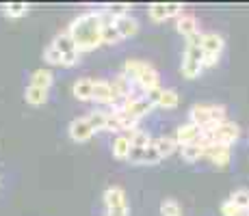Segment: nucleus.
Segmentation results:
<instances>
[{"label":"nucleus","mask_w":249,"mask_h":216,"mask_svg":"<svg viewBox=\"0 0 249 216\" xmlns=\"http://www.w3.org/2000/svg\"><path fill=\"white\" fill-rule=\"evenodd\" d=\"M87 121H89V126L93 128V132L107 130V113H104V110H91L87 115Z\"/></svg>","instance_id":"26"},{"label":"nucleus","mask_w":249,"mask_h":216,"mask_svg":"<svg viewBox=\"0 0 249 216\" xmlns=\"http://www.w3.org/2000/svg\"><path fill=\"white\" fill-rule=\"evenodd\" d=\"M152 145L156 147V151L160 153V158H169L171 153H174L180 147L178 141H176V138H171V136H159V138H154V141H152Z\"/></svg>","instance_id":"17"},{"label":"nucleus","mask_w":249,"mask_h":216,"mask_svg":"<svg viewBox=\"0 0 249 216\" xmlns=\"http://www.w3.org/2000/svg\"><path fill=\"white\" fill-rule=\"evenodd\" d=\"M70 138L74 143H87L91 136H93V128L89 126V121H87V117H78V119H74V121L70 123Z\"/></svg>","instance_id":"3"},{"label":"nucleus","mask_w":249,"mask_h":216,"mask_svg":"<svg viewBox=\"0 0 249 216\" xmlns=\"http://www.w3.org/2000/svg\"><path fill=\"white\" fill-rule=\"evenodd\" d=\"M113 22H115V26H117L119 35H122V39L135 37L137 33H139V22L130 16V13H126V16H119V17H113Z\"/></svg>","instance_id":"8"},{"label":"nucleus","mask_w":249,"mask_h":216,"mask_svg":"<svg viewBox=\"0 0 249 216\" xmlns=\"http://www.w3.org/2000/svg\"><path fill=\"white\" fill-rule=\"evenodd\" d=\"M4 16L7 17H11V20H18V17H24L28 13V4L26 2H9V4H4Z\"/></svg>","instance_id":"22"},{"label":"nucleus","mask_w":249,"mask_h":216,"mask_svg":"<svg viewBox=\"0 0 249 216\" xmlns=\"http://www.w3.org/2000/svg\"><path fill=\"white\" fill-rule=\"evenodd\" d=\"M182 76L189 80L197 78L204 71V50L202 46H195V43H186L184 56H182V67H180Z\"/></svg>","instance_id":"2"},{"label":"nucleus","mask_w":249,"mask_h":216,"mask_svg":"<svg viewBox=\"0 0 249 216\" xmlns=\"http://www.w3.org/2000/svg\"><path fill=\"white\" fill-rule=\"evenodd\" d=\"M128 138H130V145L132 147H141V150H145V147L152 145V138L147 132H143V130H135V132L126 134Z\"/></svg>","instance_id":"24"},{"label":"nucleus","mask_w":249,"mask_h":216,"mask_svg":"<svg viewBox=\"0 0 249 216\" xmlns=\"http://www.w3.org/2000/svg\"><path fill=\"white\" fill-rule=\"evenodd\" d=\"M135 83L143 89V93H147L150 89H156V86H160V76H159V71L154 69V65H150L145 71H143L141 76L135 80Z\"/></svg>","instance_id":"11"},{"label":"nucleus","mask_w":249,"mask_h":216,"mask_svg":"<svg viewBox=\"0 0 249 216\" xmlns=\"http://www.w3.org/2000/svg\"><path fill=\"white\" fill-rule=\"evenodd\" d=\"M52 83H54V74H52L50 69H46V67H41V69H35L31 76V86H37V89H50Z\"/></svg>","instance_id":"16"},{"label":"nucleus","mask_w":249,"mask_h":216,"mask_svg":"<svg viewBox=\"0 0 249 216\" xmlns=\"http://www.w3.org/2000/svg\"><path fill=\"white\" fill-rule=\"evenodd\" d=\"M199 138H202V128H197L195 123H184V126H180L176 130V141H178V145H191V143H197Z\"/></svg>","instance_id":"6"},{"label":"nucleus","mask_w":249,"mask_h":216,"mask_svg":"<svg viewBox=\"0 0 249 216\" xmlns=\"http://www.w3.org/2000/svg\"><path fill=\"white\" fill-rule=\"evenodd\" d=\"M107 130H108V132H122V126H119L117 115L107 113Z\"/></svg>","instance_id":"32"},{"label":"nucleus","mask_w":249,"mask_h":216,"mask_svg":"<svg viewBox=\"0 0 249 216\" xmlns=\"http://www.w3.org/2000/svg\"><path fill=\"white\" fill-rule=\"evenodd\" d=\"M204 145L202 143H191V145H182L180 147V153H182V160L186 162H197L199 158H204Z\"/></svg>","instance_id":"19"},{"label":"nucleus","mask_w":249,"mask_h":216,"mask_svg":"<svg viewBox=\"0 0 249 216\" xmlns=\"http://www.w3.org/2000/svg\"><path fill=\"white\" fill-rule=\"evenodd\" d=\"M128 214H130L128 205H119V208H111V210H108V216H128Z\"/></svg>","instance_id":"37"},{"label":"nucleus","mask_w":249,"mask_h":216,"mask_svg":"<svg viewBox=\"0 0 249 216\" xmlns=\"http://www.w3.org/2000/svg\"><path fill=\"white\" fill-rule=\"evenodd\" d=\"M102 26H104V13L89 11L76 17L70 26V35L74 39L78 52H91L102 43Z\"/></svg>","instance_id":"1"},{"label":"nucleus","mask_w":249,"mask_h":216,"mask_svg":"<svg viewBox=\"0 0 249 216\" xmlns=\"http://www.w3.org/2000/svg\"><path fill=\"white\" fill-rule=\"evenodd\" d=\"M191 123H195L197 128H208L213 126V117H210V104H195L189 113Z\"/></svg>","instance_id":"9"},{"label":"nucleus","mask_w":249,"mask_h":216,"mask_svg":"<svg viewBox=\"0 0 249 216\" xmlns=\"http://www.w3.org/2000/svg\"><path fill=\"white\" fill-rule=\"evenodd\" d=\"M122 41V35H119L117 26H115L113 17L108 13H104V26H102V43L107 46H115V43Z\"/></svg>","instance_id":"13"},{"label":"nucleus","mask_w":249,"mask_h":216,"mask_svg":"<svg viewBox=\"0 0 249 216\" xmlns=\"http://www.w3.org/2000/svg\"><path fill=\"white\" fill-rule=\"evenodd\" d=\"M230 201H232V203L236 205L238 210H249V190L247 188L234 190L232 197H230Z\"/></svg>","instance_id":"27"},{"label":"nucleus","mask_w":249,"mask_h":216,"mask_svg":"<svg viewBox=\"0 0 249 216\" xmlns=\"http://www.w3.org/2000/svg\"><path fill=\"white\" fill-rule=\"evenodd\" d=\"M147 13H150V20L152 22H165L169 20V11H167V4L165 2H154L147 7Z\"/></svg>","instance_id":"23"},{"label":"nucleus","mask_w":249,"mask_h":216,"mask_svg":"<svg viewBox=\"0 0 249 216\" xmlns=\"http://www.w3.org/2000/svg\"><path fill=\"white\" fill-rule=\"evenodd\" d=\"M234 216H249V210H238Z\"/></svg>","instance_id":"39"},{"label":"nucleus","mask_w":249,"mask_h":216,"mask_svg":"<svg viewBox=\"0 0 249 216\" xmlns=\"http://www.w3.org/2000/svg\"><path fill=\"white\" fill-rule=\"evenodd\" d=\"M162 91H165V89H160V86H156V89H150L145 93V98L150 100L154 106H159V102H160V98H162Z\"/></svg>","instance_id":"35"},{"label":"nucleus","mask_w":249,"mask_h":216,"mask_svg":"<svg viewBox=\"0 0 249 216\" xmlns=\"http://www.w3.org/2000/svg\"><path fill=\"white\" fill-rule=\"evenodd\" d=\"M226 106H221V104H210V117H213V126H219V123L228 121L226 119Z\"/></svg>","instance_id":"30"},{"label":"nucleus","mask_w":249,"mask_h":216,"mask_svg":"<svg viewBox=\"0 0 249 216\" xmlns=\"http://www.w3.org/2000/svg\"><path fill=\"white\" fill-rule=\"evenodd\" d=\"M176 31L180 33L182 37H193L195 33H199V24H197V17L193 13H182V16L176 20Z\"/></svg>","instance_id":"7"},{"label":"nucleus","mask_w":249,"mask_h":216,"mask_svg":"<svg viewBox=\"0 0 249 216\" xmlns=\"http://www.w3.org/2000/svg\"><path fill=\"white\" fill-rule=\"evenodd\" d=\"M24 98H26V102L31 104V106H41V104L48 102V91L46 89H37V86H26V91H24Z\"/></svg>","instance_id":"20"},{"label":"nucleus","mask_w":249,"mask_h":216,"mask_svg":"<svg viewBox=\"0 0 249 216\" xmlns=\"http://www.w3.org/2000/svg\"><path fill=\"white\" fill-rule=\"evenodd\" d=\"M44 61H46L48 65H61V61H63V54H61V52L50 43V46L44 50Z\"/></svg>","instance_id":"29"},{"label":"nucleus","mask_w":249,"mask_h":216,"mask_svg":"<svg viewBox=\"0 0 249 216\" xmlns=\"http://www.w3.org/2000/svg\"><path fill=\"white\" fill-rule=\"evenodd\" d=\"M204 158H208V160L213 162L217 169H226V166L230 165V158H232V153H230V147L228 145H210V147H206Z\"/></svg>","instance_id":"4"},{"label":"nucleus","mask_w":249,"mask_h":216,"mask_svg":"<svg viewBox=\"0 0 249 216\" xmlns=\"http://www.w3.org/2000/svg\"><path fill=\"white\" fill-rule=\"evenodd\" d=\"M93 83L95 80L91 78H80L74 83V98L78 100V102H89V100H93Z\"/></svg>","instance_id":"12"},{"label":"nucleus","mask_w":249,"mask_h":216,"mask_svg":"<svg viewBox=\"0 0 249 216\" xmlns=\"http://www.w3.org/2000/svg\"><path fill=\"white\" fill-rule=\"evenodd\" d=\"M111 150H113V158H115V160H128V156H130V150H132L130 138H128L126 134H119V136L113 141Z\"/></svg>","instance_id":"15"},{"label":"nucleus","mask_w":249,"mask_h":216,"mask_svg":"<svg viewBox=\"0 0 249 216\" xmlns=\"http://www.w3.org/2000/svg\"><path fill=\"white\" fill-rule=\"evenodd\" d=\"M104 203H107V210L119 208V205H128L126 203V193H124L122 186H111V188L104 190Z\"/></svg>","instance_id":"14"},{"label":"nucleus","mask_w":249,"mask_h":216,"mask_svg":"<svg viewBox=\"0 0 249 216\" xmlns=\"http://www.w3.org/2000/svg\"><path fill=\"white\" fill-rule=\"evenodd\" d=\"M152 63H147V61H139V59H130V61H126V65H124V74L128 76V78L135 83V80L139 78V76L143 74V71L147 69Z\"/></svg>","instance_id":"18"},{"label":"nucleus","mask_w":249,"mask_h":216,"mask_svg":"<svg viewBox=\"0 0 249 216\" xmlns=\"http://www.w3.org/2000/svg\"><path fill=\"white\" fill-rule=\"evenodd\" d=\"M78 56H80L78 50L68 52V54H63V61H61V65H63V67H74L76 63H78Z\"/></svg>","instance_id":"33"},{"label":"nucleus","mask_w":249,"mask_h":216,"mask_svg":"<svg viewBox=\"0 0 249 216\" xmlns=\"http://www.w3.org/2000/svg\"><path fill=\"white\" fill-rule=\"evenodd\" d=\"M160 214L162 216H180L182 210H180V203L176 199H165L160 203Z\"/></svg>","instance_id":"28"},{"label":"nucleus","mask_w":249,"mask_h":216,"mask_svg":"<svg viewBox=\"0 0 249 216\" xmlns=\"http://www.w3.org/2000/svg\"><path fill=\"white\" fill-rule=\"evenodd\" d=\"M217 61H219V56H214V54H204V67H214V65H217Z\"/></svg>","instance_id":"38"},{"label":"nucleus","mask_w":249,"mask_h":216,"mask_svg":"<svg viewBox=\"0 0 249 216\" xmlns=\"http://www.w3.org/2000/svg\"><path fill=\"white\" fill-rule=\"evenodd\" d=\"M52 46H54L56 50L61 52V54H68V52L78 50V48H76V43H74V39H71L70 33H61V35H56V37H54V41H52Z\"/></svg>","instance_id":"21"},{"label":"nucleus","mask_w":249,"mask_h":216,"mask_svg":"<svg viewBox=\"0 0 249 216\" xmlns=\"http://www.w3.org/2000/svg\"><path fill=\"white\" fill-rule=\"evenodd\" d=\"M223 46H226V41H223L221 35H217V33H204V37H202V50H204V54L221 56Z\"/></svg>","instance_id":"10"},{"label":"nucleus","mask_w":249,"mask_h":216,"mask_svg":"<svg viewBox=\"0 0 249 216\" xmlns=\"http://www.w3.org/2000/svg\"><path fill=\"white\" fill-rule=\"evenodd\" d=\"M143 151L145 150H141V147H132L130 156H128V162H130V165H141L143 162Z\"/></svg>","instance_id":"34"},{"label":"nucleus","mask_w":249,"mask_h":216,"mask_svg":"<svg viewBox=\"0 0 249 216\" xmlns=\"http://www.w3.org/2000/svg\"><path fill=\"white\" fill-rule=\"evenodd\" d=\"M162 160L160 158V153L156 151V147L154 145H150V147H145V151H143V162L141 165H159V162Z\"/></svg>","instance_id":"31"},{"label":"nucleus","mask_w":249,"mask_h":216,"mask_svg":"<svg viewBox=\"0 0 249 216\" xmlns=\"http://www.w3.org/2000/svg\"><path fill=\"white\" fill-rule=\"evenodd\" d=\"M178 104H180V95H178V91L176 89H165L162 91V98H160V102H159V106L160 108H178Z\"/></svg>","instance_id":"25"},{"label":"nucleus","mask_w":249,"mask_h":216,"mask_svg":"<svg viewBox=\"0 0 249 216\" xmlns=\"http://www.w3.org/2000/svg\"><path fill=\"white\" fill-rule=\"evenodd\" d=\"M236 212H238V208H236V205H234L230 199L221 203V214H223V216H234Z\"/></svg>","instance_id":"36"},{"label":"nucleus","mask_w":249,"mask_h":216,"mask_svg":"<svg viewBox=\"0 0 249 216\" xmlns=\"http://www.w3.org/2000/svg\"><path fill=\"white\" fill-rule=\"evenodd\" d=\"M93 102L98 104H113L117 102L115 98V91H113V84L107 83V80H95L93 83Z\"/></svg>","instance_id":"5"}]
</instances>
